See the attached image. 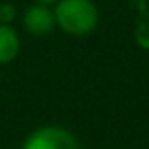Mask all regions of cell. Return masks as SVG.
<instances>
[{"label":"cell","instance_id":"6da1fadb","mask_svg":"<svg viewBox=\"0 0 149 149\" xmlns=\"http://www.w3.org/2000/svg\"><path fill=\"white\" fill-rule=\"evenodd\" d=\"M53 13L57 26L72 36H87L98 25V8L93 0H58Z\"/></svg>","mask_w":149,"mask_h":149},{"label":"cell","instance_id":"7a4b0ae2","mask_svg":"<svg viewBox=\"0 0 149 149\" xmlns=\"http://www.w3.org/2000/svg\"><path fill=\"white\" fill-rule=\"evenodd\" d=\"M21 149H83L79 140L62 127H42L25 140Z\"/></svg>","mask_w":149,"mask_h":149},{"label":"cell","instance_id":"3957f363","mask_svg":"<svg viewBox=\"0 0 149 149\" xmlns=\"http://www.w3.org/2000/svg\"><path fill=\"white\" fill-rule=\"evenodd\" d=\"M23 26L32 36H45V34L53 32V29L57 26L53 10L44 4L29 6L23 13Z\"/></svg>","mask_w":149,"mask_h":149},{"label":"cell","instance_id":"277c9868","mask_svg":"<svg viewBox=\"0 0 149 149\" xmlns=\"http://www.w3.org/2000/svg\"><path fill=\"white\" fill-rule=\"evenodd\" d=\"M21 42L13 26L0 25V64H8L19 55Z\"/></svg>","mask_w":149,"mask_h":149},{"label":"cell","instance_id":"5b68a950","mask_svg":"<svg viewBox=\"0 0 149 149\" xmlns=\"http://www.w3.org/2000/svg\"><path fill=\"white\" fill-rule=\"evenodd\" d=\"M134 40L142 49L149 51V19H140L134 29Z\"/></svg>","mask_w":149,"mask_h":149},{"label":"cell","instance_id":"8992f818","mask_svg":"<svg viewBox=\"0 0 149 149\" xmlns=\"http://www.w3.org/2000/svg\"><path fill=\"white\" fill-rule=\"evenodd\" d=\"M15 19V8L11 4H0V23L2 25H10Z\"/></svg>","mask_w":149,"mask_h":149},{"label":"cell","instance_id":"52a82bcc","mask_svg":"<svg viewBox=\"0 0 149 149\" xmlns=\"http://www.w3.org/2000/svg\"><path fill=\"white\" fill-rule=\"evenodd\" d=\"M36 4H44V6H51V4H57L58 0H34Z\"/></svg>","mask_w":149,"mask_h":149}]
</instances>
